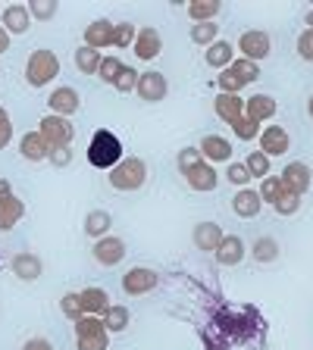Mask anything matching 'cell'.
I'll return each instance as SVG.
<instances>
[{"label": "cell", "instance_id": "obj_1", "mask_svg": "<svg viewBox=\"0 0 313 350\" xmlns=\"http://www.w3.org/2000/svg\"><path fill=\"white\" fill-rule=\"evenodd\" d=\"M119 160H123V141H119L113 131L97 129L91 144H88V163L95 169H107L110 172Z\"/></svg>", "mask_w": 313, "mask_h": 350}, {"label": "cell", "instance_id": "obj_2", "mask_svg": "<svg viewBox=\"0 0 313 350\" xmlns=\"http://www.w3.org/2000/svg\"><path fill=\"white\" fill-rule=\"evenodd\" d=\"M110 188L116 191H138L147 182V166L141 157H123L116 166L107 172Z\"/></svg>", "mask_w": 313, "mask_h": 350}, {"label": "cell", "instance_id": "obj_3", "mask_svg": "<svg viewBox=\"0 0 313 350\" xmlns=\"http://www.w3.org/2000/svg\"><path fill=\"white\" fill-rule=\"evenodd\" d=\"M57 75H60V57L53 51L41 47V51L29 53V59H25V81H29L32 88L51 85Z\"/></svg>", "mask_w": 313, "mask_h": 350}, {"label": "cell", "instance_id": "obj_4", "mask_svg": "<svg viewBox=\"0 0 313 350\" xmlns=\"http://www.w3.org/2000/svg\"><path fill=\"white\" fill-rule=\"evenodd\" d=\"M75 347L79 350H107L110 332L101 316H85L75 322Z\"/></svg>", "mask_w": 313, "mask_h": 350}, {"label": "cell", "instance_id": "obj_5", "mask_svg": "<svg viewBox=\"0 0 313 350\" xmlns=\"http://www.w3.org/2000/svg\"><path fill=\"white\" fill-rule=\"evenodd\" d=\"M38 131H41L44 144L51 147V150H63V147H69L73 138H75L73 122H69L66 116H53V113H47V116L38 122Z\"/></svg>", "mask_w": 313, "mask_h": 350}, {"label": "cell", "instance_id": "obj_6", "mask_svg": "<svg viewBox=\"0 0 313 350\" xmlns=\"http://www.w3.org/2000/svg\"><path fill=\"white\" fill-rule=\"evenodd\" d=\"M157 284H160V275H157L153 269H147V266H135V269H129L123 275V291L129 294V297L151 294Z\"/></svg>", "mask_w": 313, "mask_h": 350}, {"label": "cell", "instance_id": "obj_7", "mask_svg": "<svg viewBox=\"0 0 313 350\" xmlns=\"http://www.w3.org/2000/svg\"><path fill=\"white\" fill-rule=\"evenodd\" d=\"M238 51H241V57H245V59H251V63H260V59L270 57L273 41H270V35H266V31L251 29V31H245V35L238 38Z\"/></svg>", "mask_w": 313, "mask_h": 350}, {"label": "cell", "instance_id": "obj_8", "mask_svg": "<svg viewBox=\"0 0 313 350\" xmlns=\"http://www.w3.org/2000/svg\"><path fill=\"white\" fill-rule=\"evenodd\" d=\"M135 94H138L145 103H160L163 97L169 94L166 75L157 72V69H147V72H141V75H138V88H135Z\"/></svg>", "mask_w": 313, "mask_h": 350}, {"label": "cell", "instance_id": "obj_9", "mask_svg": "<svg viewBox=\"0 0 313 350\" xmlns=\"http://www.w3.org/2000/svg\"><path fill=\"white\" fill-rule=\"evenodd\" d=\"M47 107H51L53 116H66V119H69L73 113H79V109H82V97H79V91H75V88L60 85V88H53V91H51Z\"/></svg>", "mask_w": 313, "mask_h": 350}, {"label": "cell", "instance_id": "obj_10", "mask_svg": "<svg viewBox=\"0 0 313 350\" xmlns=\"http://www.w3.org/2000/svg\"><path fill=\"white\" fill-rule=\"evenodd\" d=\"M85 47H95V51H107V47H116V22L110 19H95L85 29Z\"/></svg>", "mask_w": 313, "mask_h": 350}, {"label": "cell", "instance_id": "obj_11", "mask_svg": "<svg viewBox=\"0 0 313 350\" xmlns=\"http://www.w3.org/2000/svg\"><path fill=\"white\" fill-rule=\"evenodd\" d=\"M95 260L101 262V266H119V262L125 260V241L123 238H116V234H107V238H101V241H95Z\"/></svg>", "mask_w": 313, "mask_h": 350}, {"label": "cell", "instance_id": "obj_12", "mask_svg": "<svg viewBox=\"0 0 313 350\" xmlns=\"http://www.w3.org/2000/svg\"><path fill=\"white\" fill-rule=\"evenodd\" d=\"M135 57L145 59V63H151V59H157L163 53V38L157 29H151V25H141L138 29V38H135Z\"/></svg>", "mask_w": 313, "mask_h": 350}, {"label": "cell", "instance_id": "obj_13", "mask_svg": "<svg viewBox=\"0 0 313 350\" xmlns=\"http://www.w3.org/2000/svg\"><path fill=\"white\" fill-rule=\"evenodd\" d=\"M10 269H13V275L19 278V282H38L44 272V262L38 254H32V250H22V254H16L13 260H10Z\"/></svg>", "mask_w": 313, "mask_h": 350}, {"label": "cell", "instance_id": "obj_14", "mask_svg": "<svg viewBox=\"0 0 313 350\" xmlns=\"http://www.w3.org/2000/svg\"><path fill=\"white\" fill-rule=\"evenodd\" d=\"M288 144H292V138H288V131H285L282 125H266V129H260V153H266L270 160L288 153Z\"/></svg>", "mask_w": 313, "mask_h": 350}, {"label": "cell", "instance_id": "obj_15", "mask_svg": "<svg viewBox=\"0 0 313 350\" xmlns=\"http://www.w3.org/2000/svg\"><path fill=\"white\" fill-rule=\"evenodd\" d=\"M282 182L288 185V191H295V194H298V197H304L307 191H310L313 172H310V166H307V163L292 160V163H288V166L282 169Z\"/></svg>", "mask_w": 313, "mask_h": 350}, {"label": "cell", "instance_id": "obj_16", "mask_svg": "<svg viewBox=\"0 0 313 350\" xmlns=\"http://www.w3.org/2000/svg\"><path fill=\"white\" fill-rule=\"evenodd\" d=\"M0 25L10 31V38H13V35H25V31L32 29L29 3H10V7L3 10V16H0Z\"/></svg>", "mask_w": 313, "mask_h": 350}, {"label": "cell", "instance_id": "obj_17", "mask_svg": "<svg viewBox=\"0 0 313 350\" xmlns=\"http://www.w3.org/2000/svg\"><path fill=\"white\" fill-rule=\"evenodd\" d=\"M276 97L273 94H254L245 100V119H251V122L263 125V122H270L273 116H276Z\"/></svg>", "mask_w": 313, "mask_h": 350}, {"label": "cell", "instance_id": "obj_18", "mask_svg": "<svg viewBox=\"0 0 313 350\" xmlns=\"http://www.w3.org/2000/svg\"><path fill=\"white\" fill-rule=\"evenodd\" d=\"M197 150L204 153V160L210 163H232V144H229V138H223V135H204L201 138V144H197Z\"/></svg>", "mask_w": 313, "mask_h": 350}, {"label": "cell", "instance_id": "obj_19", "mask_svg": "<svg viewBox=\"0 0 313 350\" xmlns=\"http://www.w3.org/2000/svg\"><path fill=\"white\" fill-rule=\"evenodd\" d=\"M213 109H216V116L223 119L226 125H232V129L245 119V100H241L238 94H216Z\"/></svg>", "mask_w": 313, "mask_h": 350}, {"label": "cell", "instance_id": "obj_20", "mask_svg": "<svg viewBox=\"0 0 313 350\" xmlns=\"http://www.w3.org/2000/svg\"><path fill=\"white\" fill-rule=\"evenodd\" d=\"M185 182H188L191 191H201V194H207V191H216L219 175H216V169H213L210 163L204 160L201 166H195L191 172H185Z\"/></svg>", "mask_w": 313, "mask_h": 350}, {"label": "cell", "instance_id": "obj_21", "mask_svg": "<svg viewBox=\"0 0 313 350\" xmlns=\"http://www.w3.org/2000/svg\"><path fill=\"white\" fill-rule=\"evenodd\" d=\"M213 254H216L219 266H238L245 260V241L238 234H223V241H219V247Z\"/></svg>", "mask_w": 313, "mask_h": 350}, {"label": "cell", "instance_id": "obj_22", "mask_svg": "<svg viewBox=\"0 0 313 350\" xmlns=\"http://www.w3.org/2000/svg\"><path fill=\"white\" fill-rule=\"evenodd\" d=\"M19 153L25 157L29 163H44L47 157H51V147L44 144V138H41V131H25L19 138Z\"/></svg>", "mask_w": 313, "mask_h": 350}, {"label": "cell", "instance_id": "obj_23", "mask_svg": "<svg viewBox=\"0 0 313 350\" xmlns=\"http://www.w3.org/2000/svg\"><path fill=\"white\" fill-rule=\"evenodd\" d=\"M223 234H226V232H223L216 222H197V226H195V234H191V241H195L197 250H204V254H213V250L219 247Z\"/></svg>", "mask_w": 313, "mask_h": 350}, {"label": "cell", "instance_id": "obj_24", "mask_svg": "<svg viewBox=\"0 0 313 350\" xmlns=\"http://www.w3.org/2000/svg\"><path fill=\"white\" fill-rule=\"evenodd\" d=\"M232 210H235V216H241V219H254V216H260L263 200L254 188H238V194L232 197Z\"/></svg>", "mask_w": 313, "mask_h": 350}, {"label": "cell", "instance_id": "obj_25", "mask_svg": "<svg viewBox=\"0 0 313 350\" xmlns=\"http://www.w3.org/2000/svg\"><path fill=\"white\" fill-rule=\"evenodd\" d=\"M101 319H103L110 335H119V332H125V328L132 325V310L125 304H110V310L101 316Z\"/></svg>", "mask_w": 313, "mask_h": 350}, {"label": "cell", "instance_id": "obj_26", "mask_svg": "<svg viewBox=\"0 0 313 350\" xmlns=\"http://www.w3.org/2000/svg\"><path fill=\"white\" fill-rule=\"evenodd\" d=\"M22 216H25V204H22L16 194L7 197V200H0V232H10V228H16Z\"/></svg>", "mask_w": 313, "mask_h": 350}, {"label": "cell", "instance_id": "obj_27", "mask_svg": "<svg viewBox=\"0 0 313 350\" xmlns=\"http://www.w3.org/2000/svg\"><path fill=\"white\" fill-rule=\"evenodd\" d=\"M110 228H113V216H110L107 210H91L85 216V234L88 238L101 241V238H107L110 234Z\"/></svg>", "mask_w": 313, "mask_h": 350}, {"label": "cell", "instance_id": "obj_28", "mask_svg": "<svg viewBox=\"0 0 313 350\" xmlns=\"http://www.w3.org/2000/svg\"><path fill=\"white\" fill-rule=\"evenodd\" d=\"M82 294V306H85V316H103L110 310V294L103 288H85Z\"/></svg>", "mask_w": 313, "mask_h": 350}, {"label": "cell", "instance_id": "obj_29", "mask_svg": "<svg viewBox=\"0 0 313 350\" xmlns=\"http://www.w3.org/2000/svg\"><path fill=\"white\" fill-rule=\"evenodd\" d=\"M204 59H207V66H213V69H229L232 66V41H216V44H210L207 47V53H204Z\"/></svg>", "mask_w": 313, "mask_h": 350}, {"label": "cell", "instance_id": "obj_30", "mask_svg": "<svg viewBox=\"0 0 313 350\" xmlns=\"http://www.w3.org/2000/svg\"><path fill=\"white\" fill-rule=\"evenodd\" d=\"M219 10H223L219 0H191L185 13H188V19L197 25V22H213L219 16Z\"/></svg>", "mask_w": 313, "mask_h": 350}, {"label": "cell", "instance_id": "obj_31", "mask_svg": "<svg viewBox=\"0 0 313 350\" xmlns=\"http://www.w3.org/2000/svg\"><path fill=\"white\" fill-rule=\"evenodd\" d=\"M101 63H103V53H101V51H95V47H85V44H82L79 51H75V69H79V72H85V75H97Z\"/></svg>", "mask_w": 313, "mask_h": 350}, {"label": "cell", "instance_id": "obj_32", "mask_svg": "<svg viewBox=\"0 0 313 350\" xmlns=\"http://www.w3.org/2000/svg\"><path fill=\"white\" fill-rule=\"evenodd\" d=\"M279 254H282V247H279V241L270 238V234L257 238L254 247H251V256H254L257 262H273V260H279Z\"/></svg>", "mask_w": 313, "mask_h": 350}, {"label": "cell", "instance_id": "obj_33", "mask_svg": "<svg viewBox=\"0 0 313 350\" xmlns=\"http://www.w3.org/2000/svg\"><path fill=\"white\" fill-rule=\"evenodd\" d=\"M285 191H288V185L282 182V175H266V178H260V191L257 194H260L263 204H276Z\"/></svg>", "mask_w": 313, "mask_h": 350}, {"label": "cell", "instance_id": "obj_34", "mask_svg": "<svg viewBox=\"0 0 313 350\" xmlns=\"http://www.w3.org/2000/svg\"><path fill=\"white\" fill-rule=\"evenodd\" d=\"M188 35H191V41H195L197 47H204V51H207L210 44L219 41V25H216V22H197Z\"/></svg>", "mask_w": 313, "mask_h": 350}, {"label": "cell", "instance_id": "obj_35", "mask_svg": "<svg viewBox=\"0 0 313 350\" xmlns=\"http://www.w3.org/2000/svg\"><path fill=\"white\" fill-rule=\"evenodd\" d=\"M60 310H63L66 319H73V322L85 319V306H82V294L79 291L63 294V297H60Z\"/></svg>", "mask_w": 313, "mask_h": 350}, {"label": "cell", "instance_id": "obj_36", "mask_svg": "<svg viewBox=\"0 0 313 350\" xmlns=\"http://www.w3.org/2000/svg\"><path fill=\"white\" fill-rule=\"evenodd\" d=\"M229 69H232V72L238 75L245 85H251V81L260 79V63H251V59H245V57H235Z\"/></svg>", "mask_w": 313, "mask_h": 350}, {"label": "cell", "instance_id": "obj_37", "mask_svg": "<svg viewBox=\"0 0 313 350\" xmlns=\"http://www.w3.org/2000/svg\"><path fill=\"white\" fill-rule=\"evenodd\" d=\"M245 166H248L251 178H266V175H270V157L260 153V150H254V153L245 157Z\"/></svg>", "mask_w": 313, "mask_h": 350}, {"label": "cell", "instance_id": "obj_38", "mask_svg": "<svg viewBox=\"0 0 313 350\" xmlns=\"http://www.w3.org/2000/svg\"><path fill=\"white\" fill-rule=\"evenodd\" d=\"M123 59L119 57H113V53H107L103 57V63H101V69H97V79L101 81H107V85H113V81L119 79V72H123Z\"/></svg>", "mask_w": 313, "mask_h": 350}, {"label": "cell", "instance_id": "obj_39", "mask_svg": "<svg viewBox=\"0 0 313 350\" xmlns=\"http://www.w3.org/2000/svg\"><path fill=\"white\" fill-rule=\"evenodd\" d=\"M216 88H219V94H238L241 88H245V81H241L232 69H223V72L216 75Z\"/></svg>", "mask_w": 313, "mask_h": 350}, {"label": "cell", "instance_id": "obj_40", "mask_svg": "<svg viewBox=\"0 0 313 350\" xmlns=\"http://www.w3.org/2000/svg\"><path fill=\"white\" fill-rule=\"evenodd\" d=\"M175 163H179V172H191V169H195V166H201V163H204V153H201V150H197V147H182V153H179V160H175Z\"/></svg>", "mask_w": 313, "mask_h": 350}, {"label": "cell", "instance_id": "obj_41", "mask_svg": "<svg viewBox=\"0 0 313 350\" xmlns=\"http://www.w3.org/2000/svg\"><path fill=\"white\" fill-rule=\"evenodd\" d=\"M273 210H276L279 216H295V213L301 210V197L295 194V191H285L276 204H273Z\"/></svg>", "mask_w": 313, "mask_h": 350}, {"label": "cell", "instance_id": "obj_42", "mask_svg": "<svg viewBox=\"0 0 313 350\" xmlns=\"http://www.w3.org/2000/svg\"><path fill=\"white\" fill-rule=\"evenodd\" d=\"M57 10H60V3H53V0H35V3H29L32 19H38V22L53 19V16H57Z\"/></svg>", "mask_w": 313, "mask_h": 350}, {"label": "cell", "instance_id": "obj_43", "mask_svg": "<svg viewBox=\"0 0 313 350\" xmlns=\"http://www.w3.org/2000/svg\"><path fill=\"white\" fill-rule=\"evenodd\" d=\"M138 75L141 72H135L132 66H123V72H119V79L113 81V88H116L119 94H132V91L138 88Z\"/></svg>", "mask_w": 313, "mask_h": 350}, {"label": "cell", "instance_id": "obj_44", "mask_svg": "<svg viewBox=\"0 0 313 350\" xmlns=\"http://www.w3.org/2000/svg\"><path fill=\"white\" fill-rule=\"evenodd\" d=\"M226 178L235 185V188H248V185L254 182L245 163H229V169H226Z\"/></svg>", "mask_w": 313, "mask_h": 350}, {"label": "cell", "instance_id": "obj_45", "mask_svg": "<svg viewBox=\"0 0 313 350\" xmlns=\"http://www.w3.org/2000/svg\"><path fill=\"white\" fill-rule=\"evenodd\" d=\"M138 38V29L132 22H116V47H132Z\"/></svg>", "mask_w": 313, "mask_h": 350}, {"label": "cell", "instance_id": "obj_46", "mask_svg": "<svg viewBox=\"0 0 313 350\" xmlns=\"http://www.w3.org/2000/svg\"><path fill=\"white\" fill-rule=\"evenodd\" d=\"M235 138L238 141H254V138H260V125L257 122H251V119H241L238 125H235Z\"/></svg>", "mask_w": 313, "mask_h": 350}, {"label": "cell", "instance_id": "obj_47", "mask_svg": "<svg viewBox=\"0 0 313 350\" xmlns=\"http://www.w3.org/2000/svg\"><path fill=\"white\" fill-rule=\"evenodd\" d=\"M295 47H298V57L301 59H307V63H313V29H304L298 35V44H295Z\"/></svg>", "mask_w": 313, "mask_h": 350}, {"label": "cell", "instance_id": "obj_48", "mask_svg": "<svg viewBox=\"0 0 313 350\" xmlns=\"http://www.w3.org/2000/svg\"><path fill=\"white\" fill-rule=\"evenodd\" d=\"M13 141V119H10V113L3 107H0V150Z\"/></svg>", "mask_w": 313, "mask_h": 350}, {"label": "cell", "instance_id": "obj_49", "mask_svg": "<svg viewBox=\"0 0 313 350\" xmlns=\"http://www.w3.org/2000/svg\"><path fill=\"white\" fill-rule=\"evenodd\" d=\"M47 160H51L57 169H66L69 163H73V150H69V147H63V150H51V157H47Z\"/></svg>", "mask_w": 313, "mask_h": 350}, {"label": "cell", "instance_id": "obj_50", "mask_svg": "<svg viewBox=\"0 0 313 350\" xmlns=\"http://www.w3.org/2000/svg\"><path fill=\"white\" fill-rule=\"evenodd\" d=\"M22 350H53V344L47 338H29V341L22 344Z\"/></svg>", "mask_w": 313, "mask_h": 350}, {"label": "cell", "instance_id": "obj_51", "mask_svg": "<svg viewBox=\"0 0 313 350\" xmlns=\"http://www.w3.org/2000/svg\"><path fill=\"white\" fill-rule=\"evenodd\" d=\"M10 41H13V38H10V31L3 29V25H0V53H7V51H10Z\"/></svg>", "mask_w": 313, "mask_h": 350}, {"label": "cell", "instance_id": "obj_52", "mask_svg": "<svg viewBox=\"0 0 313 350\" xmlns=\"http://www.w3.org/2000/svg\"><path fill=\"white\" fill-rule=\"evenodd\" d=\"M7 197H13V185L10 178H0V200H7Z\"/></svg>", "mask_w": 313, "mask_h": 350}, {"label": "cell", "instance_id": "obj_53", "mask_svg": "<svg viewBox=\"0 0 313 350\" xmlns=\"http://www.w3.org/2000/svg\"><path fill=\"white\" fill-rule=\"evenodd\" d=\"M304 25H307V29H313V10H307V16H304Z\"/></svg>", "mask_w": 313, "mask_h": 350}, {"label": "cell", "instance_id": "obj_54", "mask_svg": "<svg viewBox=\"0 0 313 350\" xmlns=\"http://www.w3.org/2000/svg\"><path fill=\"white\" fill-rule=\"evenodd\" d=\"M307 113H310V119H313V97L307 100Z\"/></svg>", "mask_w": 313, "mask_h": 350}]
</instances>
